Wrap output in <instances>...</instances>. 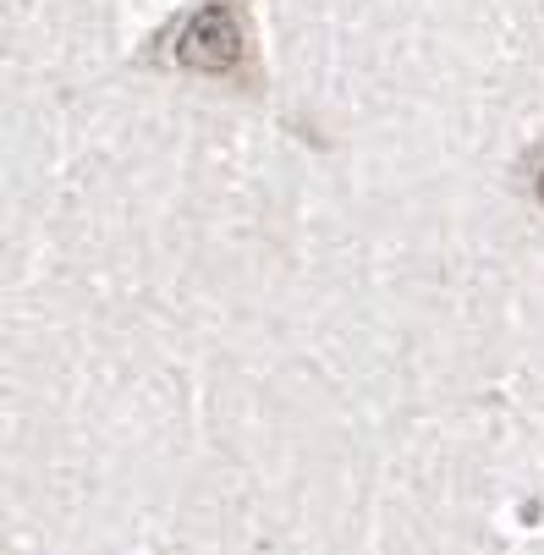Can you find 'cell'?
Segmentation results:
<instances>
[{"mask_svg": "<svg viewBox=\"0 0 544 555\" xmlns=\"http://www.w3.org/2000/svg\"><path fill=\"white\" fill-rule=\"evenodd\" d=\"M177 66L209 72V77H243L248 72V28L237 0H209L193 12V23L177 39Z\"/></svg>", "mask_w": 544, "mask_h": 555, "instance_id": "obj_1", "label": "cell"}, {"mask_svg": "<svg viewBox=\"0 0 544 555\" xmlns=\"http://www.w3.org/2000/svg\"><path fill=\"white\" fill-rule=\"evenodd\" d=\"M539 198H544V171H539Z\"/></svg>", "mask_w": 544, "mask_h": 555, "instance_id": "obj_2", "label": "cell"}]
</instances>
